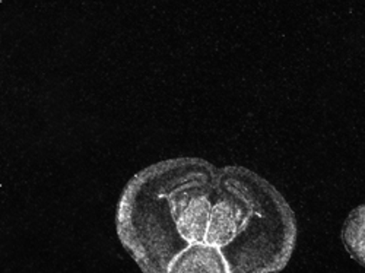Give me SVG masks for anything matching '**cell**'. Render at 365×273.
Returning a JSON list of instances; mask_svg holds the SVG:
<instances>
[{"instance_id": "cell-1", "label": "cell", "mask_w": 365, "mask_h": 273, "mask_svg": "<svg viewBox=\"0 0 365 273\" xmlns=\"http://www.w3.org/2000/svg\"><path fill=\"white\" fill-rule=\"evenodd\" d=\"M115 231L142 273H281L298 234L267 180L197 157L136 172L118 199Z\"/></svg>"}, {"instance_id": "cell-2", "label": "cell", "mask_w": 365, "mask_h": 273, "mask_svg": "<svg viewBox=\"0 0 365 273\" xmlns=\"http://www.w3.org/2000/svg\"><path fill=\"white\" fill-rule=\"evenodd\" d=\"M342 242L349 256L365 267V203L355 207L345 220Z\"/></svg>"}]
</instances>
